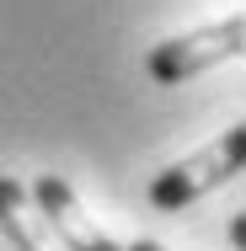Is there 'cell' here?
Returning a JSON list of instances; mask_svg holds the SVG:
<instances>
[{
    "instance_id": "obj_1",
    "label": "cell",
    "mask_w": 246,
    "mask_h": 251,
    "mask_svg": "<svg viewBox=\"0 0 246 251\" xmlns=\"http://www.w3.org/2000/svg\"><path fill=\"white\" fill-rule=\"evenodd\" d=\"M241 160H246V123H230L214 145H203V150H193L188 160L166 166V171L150 182V203H155L161 214H177V208L198 203L203 193L225 187V182L241 171Z\"/></svg>"
},
{
    "instance_id": "obj_2",
    "label": "cell",
    "mask_w": 246,
    "mask_h": 251,
    "mask_svg": "<svg viewBox=\"0 0 246 251\" xmlns=\"http://www.w3.org/2000/svg\"><path fill=\"white\" fill-rule=\"evenodd\" d=\"M246 49V22L230 16V22H214V27H198V32H177L166 43H155L145 53V70L155 86H182L203 70L225 64V59H241Z\"/></svg>"
},
{
    "instance_id": "obj_3",
    "label": "cell",
    "mask_w": 246,
    "mask_h": 251,
    "mask_svg": "<svg viewBox=\"0 0 246 251\" xmlns=\"http://www.w3.org/2000/svg\"><path fill=\"white\" fill-rule=\"evenodd\" d=\"M32 198H38V208H43V219H49V230L59 235V246H64V251H118L97 225H91V214L81 208L75 187H70L64 176L43 171V176L32 182Z\"/></svg>"
},
{
    "instance_id": "obj_4",
    "label": "cell",
    "mask_w": 246,
    "mask_h": 251,
    "mask_svg": "<svg viewBox=\"0 0 246 251\" xmlns=\"http://www.w3.org/2000/svg\"><path fill=\"white\" fill-rule=\"evenodd\" d=\"M27 187L16 182V176H0V235H5V246L11 251H49L43 246V235L27 225Z\"/></svg>"
},
{
    "instance_id": "obj_5",
    "label": "cell",
    "mask_w": 246,
    "mask_h": 251,
    "mask_svg": "<svg viewBox=\"0 0 246 251\" xmlns=\"http://www.w3.org/2000/svg\"><path fill=\"white\" fill-rule=\"evenodd\" d=\"M123 251H166L161 241H134V246H123Z\"/></svg>"
}]
</instances>
